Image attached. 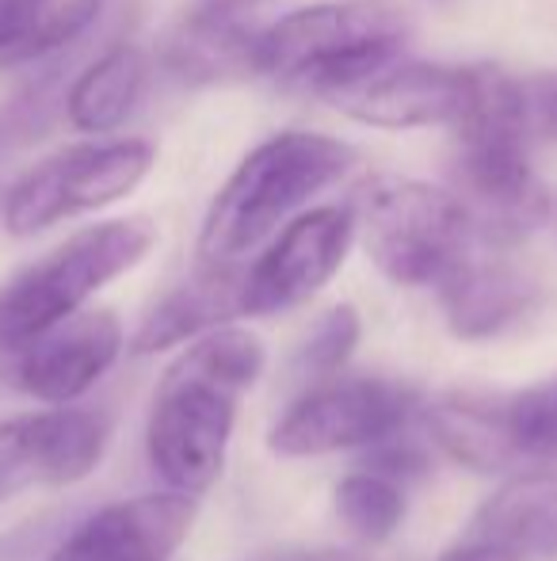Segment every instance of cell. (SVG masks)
<instances>
[{
    "label": "cell",
    "mask_w": 557,
    "mask_h": 561,
    "mask_svg": "<svg viewBox=\"0 0 557 561\" xmlns=\"http://www.w3.org/2000/svg\"><path fill=\"white\" fill-rule=\"evenodd\" d=\"M264 344L248 329H214L192 340L153 393L146 455L169 493L199 496L222 478L241 398L264 375Z\"/></svg>",
    "instance_id": "6da1fadb"
},
{
    "label": "cell",
    "mask_w": 557,
    "mask_h": 561,
    "mask_svg": "<svg viewBox=\"0 0 557 561\" xmlns=\"http://www.w3.org/2000/svg\"><path fill=\"white\" fill-rule=\"evenodd\" d=\"M356 164L344 141L313 130H282L256 146L214 195L199 233L202 264L233 267L260 249L276 229H287L298 210L333 187Z\"/></svg>",
    "instance_id": "7a4b0ae2"
},
{
    "label": "cell",
    "mask_w": 557,
    "mask_h": 561,
    "mask_svg": "<svg viewBox=\"0 0 557 561\" xmlns=\"http://www.w3.org/2000/svg\"><path fill=\"white\" fill-rule=\"evenodd\" d=\"M405 35L409 20L390 0H333L298 8L260 31L256 73L333 96L402 58Z\"/></svg>",
    "instance_id": "3957f363"
},
{
    "label": "cell",
    "mask_w": 557,
    "mask_h": 561,
    "mask_svg": "<svg viewBox=\"0 0 557 561\" xmlns=\"http://www.w3.org/2000/svg\"><path fill=\"white\" fill-rule=\"evenodd\" d=\"M156 244L149 218H112L89 226L15 272L0 287V355L84 310L92 295L127 275Z\"/></svg>",
    "instance_id": "277c9868"
},
{
    "label": "cell",
    "mask_w": 557,
    "mask_h": 561,
    "mask_svg": "<svg viewBox=\"0 0 557 561\" xmlns=\"http://www.w3.org/2000/svg\"><path fill=\"white\" fill-rule=\"evenodd\" d=\"M474 237V222L451 187L394 180L374 187L363 203L367 252L402 287H443L469 260Z\"/></svg>",
    "instance_id": "5b68a950"
},
{
    "label": "cell",
    "mask_w": 557,
    "mask_h": 561,
    "mask_svg": "<svg viewBox=\"0 0 557 561\" xmlns=\"http://www.w3.org/2000/svg\"><path fill=\"white\" fill-rule=\"evenodd\" d=\"M156 149L141 138L81 141L38 161L4 195V226L12 237H35L66 218L127 199L149 176Z\"/></svg>",
    "instance_id": "8992f818"
},
{
    "label": "cell",
    "mask_w": 557,
    "mask_h": 561,
    "mask_svg": "<svg viewBox=\"0 0 557 561\" xmlns=\"http://www.w3.org/2000/svg\"><path fill=\"white\" fill-rule=\"evenodd\" d=\"M413 393L390 378L336 375L317 382L279 416L268 447L282 458H317L379 447L409 421Z\"/></svg>",
    "instance_id": "52a82bcc"
},
{
    "label": "cell",
    "mask_w": 557,
    "mask_h": 561,
    "mask_svg": "<svg viewBox=\"0 0 557 561\" xmlns=\"http://www.w3.org/2000/svg\"><path fill=\"white\" fill-rule=\"evenodd\" d=\"M356 241V210L321 207L290 222L241 279V318H276L333 283Z\"/></svg>",
    "instance_id": "ba28073f"
},
{
    "label": "cell",
    "mask_w": 557,
    "mask_h": 561,
    "mask_svg": "<svg viewBox=\"0 0 557 561\" xmlns=\"http://www.w3.org/2000/svg\"><path fill=\"white\" fill-rule=\"evenodd\" d=\"M112 439L100 409L61 405L0 424V504L27 489H61L84 481Z\"/></svg>",
    "instance_id": "9c48e42d"
},
{
    "label": "cell",
    "mask_w": 557,
    "mask_h": 561,
    "mask_svg": "<svg viewBox=\"0 0 557 561\" xmlns=\"http://www.w3.org/2000/svg\"><path fill=\"white\" fill-rule=\"evenodd\" d=\"M123 325L112 310H81L15 352L0 355V378L50 409L73 405L112 370Z\"/></svg>",
    "instance_id": "30bf717a"
},
{
    "label": "cell",
    "mask_w": 557,
    "mask_h": 561,
    "mask_svg": "<svg viewBox=\"0 0 557 561\" xmlns=\"http://www.w3.org/2000/svg\"><path fill=\"white\" fill-rule=\"evenodd\" d=\"M344 115L382 130L413 126H459L474 100V66H439V61H402L367 73L363 81L325 96Z\"/></svg>",
    "instance_id": "8fae6325"
},
{
    "label": "cell",
    "mask_w": 557,
    "mask_h": 561,
    "mask_svg": "<svg viewBox=\"0 0 557 561\" xmlns=\"http://www.w3.org/2000/svg\"><path fill=\"white\" fill-rule=\"evenodd\" d=\"M195 519V501L149 493L89 516L50 561H172Z\"/></svg>",
    "instance_id": "7c38bea8"
},
{
    "label": "cell",
    "mask_w": 557,
    "mask_h": 561,
    "mask_svg": "<svg viewBox=\"0 0 557 561\" xmlns=\"http://www.w3.org/2000/svg\"><path fill=\"white\" fill-rule=\"evenodd\" d=\"M454 542L489 561H554L557 558V478L515 473L466 524Z\"/></svg>",
    "instance_id": "4fadbf2b"
},
{
    "label": "cell",
    "mask_w": 557,
    "mask_h": 561,
    "mask_svg": "<svg viewBox=\"0 0 557 561\" xmlns=\"http://www.w3.org/2000/svg\"><path fill=\"white\" fill-rule=\"evenodd\" d=\"M443 318L459 340H489L504 333L538 302V287L527 272L504 260L469 256L451 279L439 287Z\"/></svg>",
    "instance_id": "5bb4252c"
},
{
    "label": "cell",
    "mask_w": 557,
    "mask_h": 561,
    "mask_svg": "<svg viewBox=\"0 0 557 561\" xmlns=\"http://www.w3.org/2000/svg\"><path fill=\"white\" fill-rule=\"evenodd\" d=\"M241 279H245V272H237V267L202 264V272H195L192 279L172 287L146 313L130 347L138 355H149L164 352L172 344H184V340H199L214 333V329H225L230 318H241Z\"/></svg>",
    "instance_id": "9a60e30c"
},
{
    "label": "cell",
    "mask_w": 557,
    "mask_h": 561,
    "mask_svg": "<svg viewBox=\"0 0 557 561\" xmlns=\"http://www.w3.org/2000/svg\"><path fill=\"white\" fill-rule=\"evenodd\" d=\"M256 43H260V31L248 27L237 12L199 4L172 31L164 61L179 81L218 84L256 73Z\"/></svg>",
    "instance_id": "2e32d148"
},
{
    "label": "cell",
    "mask_w": 557,
    "mask_h": 561,
    "mask_svg": "<svg viewBox=\"0 0 557 561\" xmlns=\"http://www.w3.org/2000/svg\"><path fill=\"white\" fill-rule=\"evenodd\" d=\"M146 92V54L138 46H112L84 73L73 77L66 118L84 134H107L123 126Z\"/></svg>",
    "instance_id": "e0dca14e"
},
{
    "label": "cell",
    "mask_w": 557,
    "mask_h": 561,
    "mask_svg": "<svg viewBox=\"0 0 557 561\" xmlns=\"http://www.w3.org/2000/svg\"><path fill=\"white\" fill-rule=\"evenodd\" d=\"M431 439L469 470H512L497 424V393L454 390L428 405Z\"/></svg>",
    "instance_id": "ac0fdd59"
},
{
    "label": "cell",
    "mask_w": 557,
    "mask_h": 561,
    "mask_svg": "<svg viewBox=\"0 0 557 561\" xmlns=\"http://www.w3.org/2000/svg\"><path fill=\"white\" fill-rule=\"evenodd\" d=\"M497 424L508 466H535L557 478V375L515 393H497Z\"/></svg>",
    "instance_id": "d6986e66"
},
{
    "label": "cell",
    "mask_w": 557,
    "mask_h": 561,
    "mask_svg": "<svg viewBox=\"0 0 557 561\" xmlns=\"http://www.w3.org/2000/svg\"><path fill=\"white\" fill-rule=\"evenodd\" d=\"M336 516L356 539L386 542L405 519V489L379 473L356 470L336 485Z\"/></svg>",
    "instance_id": "ffe728a7"
},
{
    "label": "cell",
    "mask_w": 557,
    "mask_h": 561,
    "mask_svg": "<svg viewBox=\"0 0 557 561\" xmlns=\"http://www.w3.org/2000/svg\"><path fill=\"white\" fill-rule=\"evenodd\" d=\"M359 329L363 325H359V313L351 306H333L328 313H321L317 325L310 329V336L302 340V347L294 355L298 375L313 378V386L336 378L344 370V363L351 359V352H356Z\"/></svg>",
    "instance_id": "44dd1931"
},
{
    "label": "cell",
    "mask_w": 557,
    "mask_h": 561,
    "mask_svg": "<svg viewBox=\"0 0 557 561\" xmlns=\"http://www.w3.org/2000/svg\"><path fill=\"white\" fill-rule=\"evenodd\" d=\"M50 0H0V66H31Z\"/></svg>",
    "instance_id": "7402d4cb"
},
{
    "label": "cell",
    "mask_w": 557,
    "mask_h": 561,
    "mask_svg": "<svg viewBox=\"0 0 557 561\" xmlns=\"http://www.w3.org/2000/svg\"><path fill=\"white\" fill-rule=\"evenodd\" d=\"M58 73H50L43 84H38V92L31 89L27 96L12 100V104L0 112V157H8L12 149H23L31 138H38V134L46 130V123H50V100H46V89H50V81Z\"/></svg>",
    "instance_id": "603a6c76"
},
{
    "label": "cell",
    "mask_w": 557,
    "mask_h": 561,
    "mask_svg": "<svg viewBox=\"0 0 557 561\" xmlns=\"http://www.w3.org/2000/svg\"><path fill=\"white\" fill-rule=\"evenodd\" d=\"M428 466H431L428 455H423L417 444H405V439L390 436L386 444H379L371 450V458L363 462V470L379 473V478H386V481H394V485L405 489V481L423 478V473H428Z\"/></svg>",
    "instance_id": "cb8c5ba5"
},
{
    "label": "cell",
    "mask_w": 557,
    "mask_h": 561,
    "mask_svg": "<svg viewBox=\"0 0 557 561\" xmlns=\"http://www.w3.org/2000/svg\"><path fill=\"white\" fill-rule=\"evenodd\" d=\"M523 104H527L531 138L557 141V69L523 81Z\"/></svg>",
    "instance_id": "d4e9b609"
},
{
    "label": "cell",
    "mask_w": 557,
    "mask_h": 561,
    "mask_svg": "<svg viewBox=\"0 0 557 561\" xmlns=\"http://www.w3.org/2000/svg\"><path fill=\"white\" fill-rule=\"evenodd\" d=\"M202 4H210V8H222V12H245V8H256V4H264V0H202Z\"/></svg>",
    "instance_id": "484cf974"
},
{
    "label": "cell",
    "mask_w": 557,
    "mask_h": 561,
    "mask_svg": "<svg viewBox=\"0 0 557 561\" xmlns=\"http://www.w3.org/2000/svg\"><path fill=\"white\" fill-rule=\"evenodd\" d=\"M310 561H359L356 554H310Z\"/></svg>",
    "instance_id": "4316f807"
},
{
    "label": "cell",
    "mask_w": 557,
    "mask_h": 561,
    "mask_svg": "<svg viewBox=\"0 0 557 561\" xmlns=\"http://www.w3.org/2000/svg\"><path fill=\"white\" fill-rule=\"evenodd\" d=\"M546 226H554V233H557V199H550V218H546Z\"/></svg>",
    "instance_id": "83f0119b"
},
{
    "label": "cell",
    "mask_w": 557,
    "mask_h": 561,
    "mask_svg": "<svg viewBox=\"0 0 557 561\" xmlns=\"http://www.w3.org/2000/svg\"><path fill=\"white\" fill-rule=\"evenodd\" d=\"M431 4H454V0H431Z\"/></svg>",
    "instance_id": "f1b7e54d"
}]
</instances>
